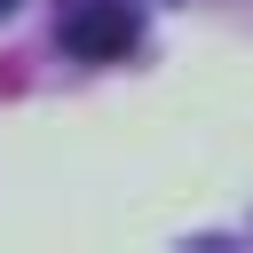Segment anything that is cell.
<instances>
[{
  "label": "cell",
  "instance_id": "cell-1",
  "mask_svg": "<svg viewBox=\"0 0 253 253\" xmlns=\"http://www.w3.org/2000/svg\"><path fill=\"white\" fill-rule=\"evenodd\" d=\"M55 40H63V55H79V63H119V55L134 47V8H126V0H63Z\"/></svg>",
  "mask_w": 253,
  "mask_h": 253
},
{
  "label": "cell",
  "instance_id": "cell-2",
  "mask_svg": "<svg viewBox=\"0 0 253 253\" xmlns=\"http://www.w3.org/2000/svg\"><path fill=\"white\" fill-rule=\"evenodd\" d=\"M8 8H16V0H0V16H8Z\"/></svg>",
  "mask_w": 253,
  "mask_h": 253
}]
</instances>
